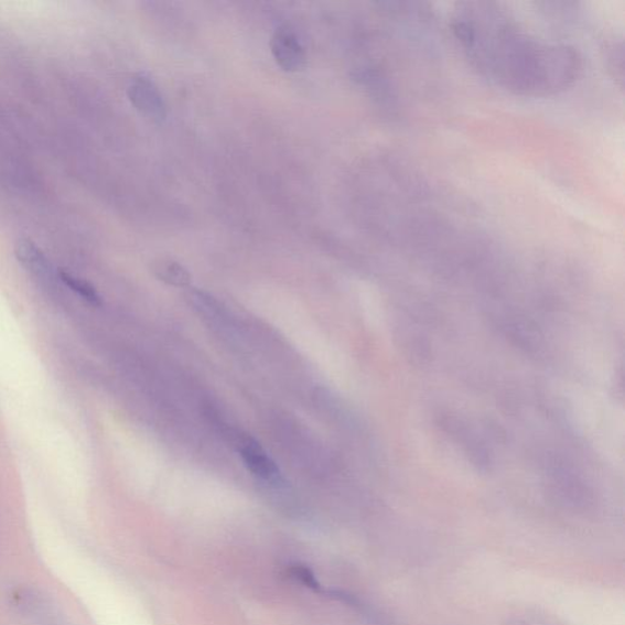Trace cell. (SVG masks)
Here are the masks:
<instances>
[{"label":"cell","mask_w":625,"mask_h":625,"mask_svg":"<svg viewBox=\"0 0 625 625\" xmlns=\"http://www.w3.org/2000/svg\"><path fill=\"white\" fill-rule=\"evenodd\" d=\"M271 53L282 71L294 73L302 69L305 64L304 47L289 28H281L270 42Z\"/></svg>","instance_id":"obj_4"},{"label":"cell","mask_w":625,"mask_h":625,"mask_svg":"<svg viewBox=\"0 0 625 625\" xmlns=\"http://www.w3.org/2000/svg\"><path fill=\"white\" fill-rule=\"evenodd\" d=\"M10 604L30 625H71L61 615L53 602L41 591L20 586L11 591Z\"/></svg>","instance_id":"obj_2"},{"label":"cell","mask_w":625,"mask_h":625,"mask_svg":"<svg viewBox=\"0 0 625 625\" xmlns=\"http://www.w3.org/2000/svg\"><path fill=\"white\" fill-rule=\"evenodd\" d=\"M452 26L474 69L507 93L532 98L559 95L583 71L575 49L531 35L496 4H460Z\"/></svg>","instance_id":"obj_1"},{"label":"cell","mask_w":625,"mask_h":625,"mask_svg":"<svg viewBox=\"0 0 625 625\" xmlns=\"http://www.w3.org/2000/svg\"><path fill=\"white\" fill-rule=\"evenodd\" d=\"M60 278L66 288H69L89 304L97 306L101 304V295L93 283L83 278H77L71 274V272L64 270L60 272Z\"/></svg>","instance_id":"obj_7"},{"label":"cell","mask_w":625,"mask_h":625,"mask_svg":"<svg viewBox=\"0 0 625 625\" xmlns=\"http://www.w3.org/2000/svg\"><path fill=\"white\" fill-rule=\"evenodd\" d=\"M128 96L133 107L153 120H164L166 106L158 86L150 76H136L128 89Z\"/></svg>","instance_id":"obj_3"},{"label":"cell","mask_w":625,"mask_h":625,"mask_svg":"<svg viewBox=\"0 0 625 625\" xmlns=\"http://www.w3.org/2000/svg\"><path fill=\"white\" fill-rule=\"evenodd\" d=\"M157 276L159 279L169 283V285L175 287H186L191 281L188 271L175 263V261H168V263H162L157 269Z\"/></svg>","instance_id":"obj_8"},{"label":"cell","mask_w":625,"mask_h":625,"mask_svg":"<svg viewBox=\"0 0 625 625\" xmlns=\"http://www.w3.org/2000/svg\"><path fill=\"white\" fill-rule=\"evenodd\" d=\"M241 457L249 472L260 479L276 481L279 478V470L274 461L255 441L247 440L241 446Z\"/></svg>","instance_id":"obj_5"},{"label":"cell","mask_w":625,"mask_h":625,"mask_svg":"<svg viewBox=\"0 0 625 625\" xmlns=\"http://www.w3.org/2000/svg\"><path fill=\"white\" fill-rule=\"evenodd\" d=\"M15 256L19 263L37 277L47 276L51 269L47 257L42 249L30 240H20L15 245Z\"/></svg>","instance_id":"obj_6"}]
</instances>
